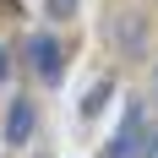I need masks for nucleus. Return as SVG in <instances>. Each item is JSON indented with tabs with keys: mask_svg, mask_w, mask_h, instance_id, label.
<instances>
[{
	"mask_svg": "<svg viewBox=\"0 0 158 158\" xmlns=\"http://www.w3.org/2000/svg\"><path fill=\"white\" fill-rule=\"evenodd\" d=\"M147 126H153V120H147V104H136V98H131V104H126V120H120V136L104 147V158H136V153H142Z\"/></svg>",
	"mask_w": 158,
	"mask_h": 158,
	"instance_id": "1",
	"label": "nucleus"
},
{
	"mask_svg": "<svg viewBox=\"0 0 158 158\" xmlns=\"http://www.w3.org/2000/svg\"><path fill=\"white\" fill-rule=\"evenodd\" d=\"M27 65H33V77H44V82H60L65 71V49L55 33H33L27 38Z\"/></svg>",
	"mask_w": 158,
	"mask_h": 158,
	"instance_id": "2",
	"label": "nucleus"
},
{
	"mask_svg": "<svg viewBox=\"0 0 158 158\" xmlns=\"http://www.w3.org/2000/svg\"><path fill=\"white\" fill-rule=\"evenodd\" d=\"M33 126H38V109L27 104V93H16L11 109H6V147H22L33 136Z\"/></svg>",
	"mask_w": 158,
	"mask_h": 158,
	"instance_id": "3",
	"label": "nucleus"
},
{
	"mask_svg": "<svg viewBox=\"0 0 158 158\" xmlns=\"http://www.w3.org/2000/svg\"><path fill=\"white\" fill-rule=\"evenodd\" d=\"M109 27H120V55H142V33H147V22L142 16H109Z\"/></svg>",
	"mask_w": 158,
	"mask_h": 158,
	"instance_id": "4",
	"label": "nucleus"
},
{
	"mask_svg": "<svg viewBox=\"0 0 158 158\" xmlns=\"http://www.w3.org/2000/svg\"><path fill=\"white\" fill-rule=\"evenodd\" d=\"M109 93H114V77H104V82H98V87H93V93L82 98V114H87V120H93V114L104 109V104H109Z\"/></svg>",
	"mask_w": 158,
	"mask_h": 158,
	"instance_id": "5",
	"label": "nucleus"
},
{
	"mask_svg": "<svg viewBox=\"0 0 158 158\" xmlns=\"http://www.w3.org/2000/svg\"><path fill=\"white\" fill-rule=\"evenodd\" d=\"M77 6H82V0H44V16H49V22H65Z\"/></svg>",
	"mask_w": 158,
	"mask_h": 158,
	"instance_id": "6",
	"label": "nucleus"
},
{
	"mask_svg": "<svg viewBox=\"0 0 158 158\" xmlns=\"http://www.w3.org/2000/svg\"><path fill=\"white\" fill-rule=\"evenodd\" d=\"M6 77H11V65H6V49H0V82H6Z\"/></svg>",
	"mask_w": 158,
	"mask_h": 158,
	"instance_id": "7",
	"label": "nucleus"
},
{
	"mask_svg": "<svg viewBox=\"0 0 158 158\" xmlns=\"http://www.w3.org/2000/svg\"><path fill=\"white\" fill-rule=\"evenodd\" d=\"M153 98H158V87H153Z\"/></svg>",
	"mask_w": 158,
	"mask_h": 158,
	"instance_id": "8",
	"label": "nucleus"
}]
</instances>
